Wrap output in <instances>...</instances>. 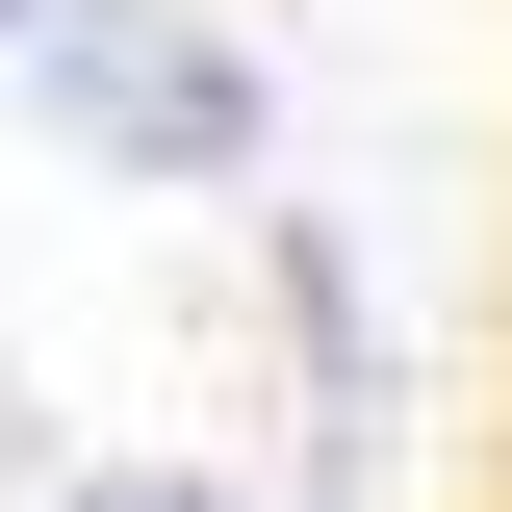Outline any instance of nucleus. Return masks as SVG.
Instances as JSON below:
<instances>
[{
    "label": "nucleus",
    "instance_id": "nucleus-1",
    "mask_svg": "<svg viewBox=\"0 0 512 512\" xmlns=\"http://www.w3.org/2000/svg\"><path fill=\"white\" fill-rule=\"evenodd\" d=\"M26 103H52L103 180H154V205H256V154H282V77H256L231 26H154V0H128L103 52H52Z\"/></svg>",
    "mask_w": 512,
    "mask_h": 512
},
{
    "label": "nucleus",
    "instance_id": "nucleus-2",
    "mask_svg": "<svg viewBox=\"0 0 512 512\" xmlns=\"http://www.w3.org/2000/svg\"><path fill=\"white\" fill-rule=\"evenodd\" d=\"M256 282H282V359H308V410H384V308H359V231H333V205H256Z\"/></svg>",
    "mask_w": 512,
    "mask_h": 512
},
{
    "label": "nucleus",
    "instance_id": "nucleus-4",
    "mask_svg": "<svg viewBox=\"0 0 512 512\" xmlns=\"http://www.w3.org/2000/svg\"><path fill=\"white\" fill-rule=\"evenodd\" d=\"M128 0H0V77H52V52H103Z\"/></svg>",
    "mask_w": 512,
    "mask_h": 512
},
{
    "label": "nucleus",
    "instance_id": "nucleus-3",
    "mask_svg": "<svg viewBox=\"0 0 512 512\" xmlns=\"http://www.w3.org/2000/svg\"><path fill=\"white\" fill-rule=\"evenodd\" d=\"M52 512H231V487H205V461H77Z\"/></svg>",
    "mask_w": 512,
    "mask_h": 512
}]
</instances>
